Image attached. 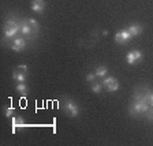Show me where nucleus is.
Wrapping results in <instances>:
<instances>
[{
  "instance_id": "nucleus-1",
  "label": "nucleus",
  "mask_w": 153,
  "mask_h": 146,
  "mask_svg": "<svg viewBox=\"0 0 153 146\" xmlns=\"http://www.w3.org/2000/svg\"><path fill=\"white\" fill-rule=\"evenodd\" d=\"M149 109V104L145 100L143 94H135L134 96V104L130 107V115L137 118L141 113H146V111Z\"/></svg>"
},
{
  "instance_id": "nucleus-2",
  "label": "nucleus",
  "mask_w": 153,
  "mask_h": 146,
  "mask_svg": "<svg viewBox=\"0 0 153 146\" xmlns=\"http://www.w3.org/2000/svg\"><path fill=\"white\" fill-rule=\"evenodd\" d=\"M19 30H21V25L18 23V21H15V18H8L4 23V40L14 38Z\"/></svg>"
},
{
  "instance_id": "nucleus-3",
  "label": "nucleus",
  "mask_w": 153,
  "mask_h": 146,
  "mask_svg": "<svg viewBox=\"0 0 153 146\" xmlns=\"http://www.w3.org/2000/svg\"><path fill=\"white\" fill-rule=\"evenodd\" d=\"M63 109L67 113V116H70V118H76L81 112L79 107H78L73 100H66V101L63 102Z\"/></svg>"
},
{
  "instance_id": "nucleus-4",
  "label": "nucleus",
  "mask_w": 153,
  "mask_h": 146,
  "mask_svg": "<svg viewBox=\"0 0 153 146\" xmlns=\"http://www.w3.org/2000/svg\"><path fill=\"white\" fill-rule=\"evenodd\" d=\"M102 86H104L105 89H107V92L109 93H114L116 92V90L119 89V82L116 78H114V76H107V78H102Z\"/></svg>"
},
{
  "instance_id": "nucleus-5",
  "label": "nucleus",
  "mask_w": 153,
  "mask_h": 146,
  "mask_svg": "<svg viewBox=\"0 0 153 146\" xmlns=\"http://www.w3.org/2000/svg\"><path fill=\"white\" fill-rule=\"evenodd\" d=\"M142 57H143L142 52L138 51V49H135V51L128 52L127 56H126V60H127V63L130 64V66H133V64H135V63H138V62L142 60Z\"/></svg>"
},
{
  "instance_id": "nucleus-6",
  "label": "nucleus",
  "mask_w": 153,
  "mask_h": 146,
  "mask_svg": "<svg viewBox=\"0 0 153 146\" xmlns=\"http://www.w3.org/2000/svg\"><path fill=\"white\" fill-rule=\"evenodd\" d=\"M131 37H133V36L130 34V32H128L127 29H124V30L116 32V34H115V41L118 42V44H126L127 41H130Z\"/></svg>"
},
{
  "instance_id": "nucleus-7",
  "label": "nucleus",
  "mask_w": 153,
  "mask_h": 146,
  "mask_svg": "<svg viewBox=\"0 0 153 146\" xmlns=\"http://www.w3.org/2000/svg\"><path fill=\"white\" fill-rule=\"evenodd\" d=\"M25 48H26V41L22 37L14 38L13 42H11V49L15 51V52H21V51H23Z\"/></svg>"
},
{
  "instance_id": "nucleus-8",
  "label": "nucleus",
  "mask_w": 153,
  "mask_h": 146,
  "mask_svg": "<svg viewBox=\"0 0 153 146\" xmlns=\"http://www.w3.org/2000/svg\"><path fill=\"white\" fill-rule=\"evenodd\" d=\"M21 32H22V34L25 36V37H27V38H33V33L34 32H37L33 26H30L26 21H23L22 23H21Z\"/></svg>"
},
{
  "instance_id": "nucleus-9",
  "label": "nucleus",
  "mask_w": 153,
  "mask_h": 146,
  "mask_svg": "<svg viewBox=\"0 0 153 146\" xmlns=\"http://www.w3.org/2000/svg\"><path fill=\"white\" fill-rule=\"evenodd\" d=\"M45 7H47V1L45 0H32V10L34 13L42 14Z\"/></svg>"
},
{
  "instance_id": "nucleus-10",
  "label": "nucleus",
  "mask_w": 153,
  "mask_h": 146,
  "mask_svg": "<svg viewBox=\"0 0 153 146\" xmlns=\"http://www.w3.org/2000/svg\"><path fill=\"white\" fill-rule=\"evenodd\" d=\"M25 126L26 124L21 116H13V118H11V128H13V133H15L18 127H25Z\"/></svg>"
},
{
  "instance_id": "nucleus-11",
  "label": "nucleus",
  "mask_w": 153,
  "mask_h": 146,
  "mask_svg": "<svg viewBox=\"0 0 153 146\" xmlns=\"http://www.w3.org/2000/svg\"><path fill=\"white\" fill-rule=\"evenodd\" d=\"M13 79L16 81V82H25L26 81V74L22 73L21 70H18V68H15V70L13 71Z\"/></svg>"
},
{
  "instance_id": "nucleus-12",
  "label": "nucleus",
  "mask_w": 153,
  "mask_h": 146,
  "mask_svg": "<svg viewBox=\"0 0 153 146\" xmlns=\"http://www.w3.org/2000/svg\"><path fill=\"white\" fill-rule=\"evenodd\" d=\"M127 30L130 32V34L133 36V37H137V36H140L141 33H142V26H141V25H137V23H134V25L128 26Z\"/></svg>"
},
{
  "instance_id": "nucleus-13",
  "label": "nucleus",
  "mask_w": 153,
  "mask_h": 146,
  "mask_svg": "<svg viewBox=\"0 0 153 146\" xmlns=\"http://www.w3.org/2000/svg\"><path fill=\"white\" fill-rule=\"evenodd\" d=\"M16 92L19 93V94L22 96V97H26V96H27V86L25 85V82H18V85H16Z\"/></svg>"
},
{
  "instance_id": "nucleus-14",
  "label": "nucleus",
  "mask_w": 153,
  "mask_h": 146,
  "mask_svg": "<svg viewBox=\"0 0 153 146\" xmlns=\"http://www.w3.org/2000/svg\"><path fill=\"white\" fill-rule=\"evenodd\" d=\"M94 74H96V76H97V78H105V76H107V74H108V68H107V67H104V66H100V67H97V68H96Z\"/></svg>"
},
{
  "instance_id": "nucleus-15",
  "label": "nucleus",
  "mask_w": 153,
  "mask_h": 146,
  "mask_svg": "<svg viewBox=\"0 0 153 146\" xmlns=\"http://www.w3.org/2000/svg\"><path fill=\"white\" fill-rule=\"evenodd\" d=\"M102 87H104V86H102V83L94 82V83L92 85V92L96 93V94H100V93H101V90H102Z\"/></svg>"
},
{
  "instance_id": "nucleus-16",
  "label": "nucleus",
  "mask_w": 153,
  "mask_h": 146,
  "mask_svg": "<svg viewBox=\"0 0 153 146\" xmlns=\"http://www.w3.org/2000/svg\"><path fill=\"white\" fill-rule=\"evenodd\" d=\"M143 97H145V100L148 101L149 107H153V92H146L143 94Z\"/></svg>"
},
{
  "instance_id": "nucleus-17",
  "label": "nucleus",
  "mask_w": 153,
  "mask_h": 146,
  "mask_svg": "<svg viewBox=\"0 0 153 146\" xmlns=\"http://www.w3.org/2000/svg\"><path fill=\"white\" fill-rule=\"evenodd\" d=\"M26 22H27L30 26H33V27H34L36 30H38V23H37V21H36V19H33V18H27V19H26Z\"/></svg>"
},
{
  "instance_id": "nucleus-18",
  "label": "nucleus",
  "mask_w": 153,
  "mask_h": 146,
  "mask_svg": "<svg viewBox=\"0 0 153 146\" xmlns=\"http://www.w3.org/2000/svg\"><path fill=\"white\" fill-rule=\"evenodd\" d=\"M4 113H6L7 118H13V116H14V108H13V107H7Z\"/></svg>"
},
{
  "instance_id": "nucleus-19",
  "label": "nucleus",
  "mask_w": 153,
  "mask_h": 146,
  "mask_svg": "<svg viewBox=\"0 0 153 146\" xmlns=\"http://www.w3.org/2000/svg\"><path fill=\"white\" fill-rule=\"evenodd\" d=\"M145 115H146V119H148V120L153 122V107H152V108H149V109H148V111H146V113H145Z\"/></svg>"
},
{
  "instance_id": "nucleus-20",
  "label": "nucleus",
  "mask_w": 153,
  "mask_h": 146,
  "mask_svg": "<svg viewBox=\"0 0 153 146\" xmlns=\"http://www.w3.org/2000/svg\"><path fill=\"white\" fill-rule=\"evenodd\" d=\"M85 78H86V81H88V82H94L97 76H96V74H86Z\"/></svg>"
},
{
  "instance_id": "nucleus-21",
  "label": "nucleus",
  "mask_w": 153,
  "mask_h": 146,
  "mask_svg": "<svg viewBox=\"0 0 153 146\" xmlns=\"http://www.w3.org/2000/svg\"><path fill=\"white\" fill-rule=\"evenodd\" d=\"M18 70H21L22 73L27 74V66H26V64H19V66H18Z\"/></svg>"
}]
</instances>
